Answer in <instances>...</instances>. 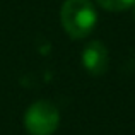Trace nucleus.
<instances>
[{
	"mask_svg": "<svg viewBox=\"0 0 135 135\" xmlns=\"http://www.w3.org/2000/svg\"><path fill=\"white\" fill-rule=\"evenodd\" d=\"M60 21L70 38L84 40L94 29L98 14L91 0H65L60 9Z\"/></svg>",
	"mask_w": 135,
	"mask_h": 135,
	"instance_id": "obj_1",
	"label": "nucleus"
},
{
	"mask_svg": "<svg viewBox=\"0 0 135 135\" xmlns=\"http://www.w3.org/2000/svg\"><path fill=\"white\" fill-rule=\"evenodd\" d=\"M60 113L50 101H36L24 115V127L31 135H51L58 128Z\"/></svg>",
	"mask_w": 135,
	"mask_h": 135,
	"instance_id": "obj_2",
	"label": "nucleus"
},
{
	"mask_svg": "<svg viewBox=\"0 0 135 135\" xmlns=\"http://www.w3.org/2000/svg\"><path fill=\"white\" fill-rule=\"evenodd\" d=\"M82 63L91 75H101V74H104L108 70V63H109L108 48L98 40L87 43L84 51H82Z\"/></svg>",
	"mask_w": 135,
	"mask_h": 135,
	"instance_id": "obj_3",
	"label": "nucleus"
},
{
	"mask_svg": "<svg viewBox=\"0 0 135 135\" xmlns=\"http://www.w3.org/2000/svg\"><path fill=\"white\" fill-rule=\"evenodd\" d=\"M103 9L111 10V12H118V10H127L135 5V0H96Z\"/></svg>",
	"mask_w": 135,
	"mask_h": 135,
	"instance_id": "obj_4",
	"label": "nucleus"
}]
</instances>
